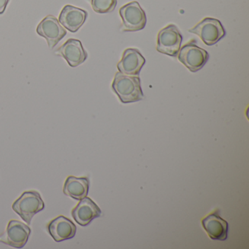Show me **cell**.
I'll use <instances>...</instances> for the list:
<instances>
[{"label":"cell","instance_id":"cell-1","mask_svg":"<svg viewBox=\"0 0 249 249\" xmlns=\"http://www.w3.org/2000/svg\"><path fill=\"white\" fill-rule=\"evenodd\" d=\"M112 89L123 103H135L144 98L141 80L138 76L117 72L113 79Z\"/></svg>","mask_w":249,"mask_h":249},{"label":"cell","instance_id":"cell-2","mask_svg":"<svg viewBox=\"0 0 249 249\" xmlns=\"http://www.w3.org/2000/svg\"><path fill=\"white\" fill-rule=\"evenodd\" d=\"M44 208V202L36 191L24 192L12 205L13 210L28 224H31L35 215Z\"/></svg>","mask_w":249,"mask_h":249},{"label":"cell","instance_id":"cell-3","mask_svg":"<svg viewBox=\"0 0 249 249\" xmlns=\"http://www.w3.org/2000/svg\"><path fill=\"white\" fill-rule=\"evenodd\" d=\"M189 32L196 35L207 46L215 45L226 35L221 23L213 18H204Z\"/></svg>","mask_w":249,"mask_h":249},{"label":"cell","instance_id":"cell-4","mask_svg":"<svg viewBox=\"0 0 249 249\" xmlns=\"http://www.w3.org/2000/svg\"><path fill=\"white\" fill-rule=\"evenodd\" d=\"M122 19V30L126 32L142 30L146 24L145 12L136 1L124 5L119 10Z\"/></svg>","mask_w":249,"mask_h":249},{"label":"cell","instance_id":"cell-5","mask_svg":"<svg viewBox=\"0 0 249 249\" xmlns=\"http://www.w3.org/2000/svg\"><path fill=\"white\" fill-rule=\"evenodd\" d=\"M182 43V35L174 24L160 30L157 37V52L170 56H177Z\"/></svg>","mask_w":249,"mask_h":249},{"label":"cell","instance_id":"cell-6","mask_svg":"<svg viewBox=\"0 0 249 249\" xmlns=\"http://www.w3.org/2000/svg\"><path fill=\"white\" fill-rule=\"evenodd\" d=\"M178 57L191 72H196L205 66L209 59V54L206 51L190 42L180 49Z\"/></svg>","mask_w":249,"mask_h":249},{"label":"cell","instance_id":"cell-7","mask_svg":"<svg viewBox=\"0 0 249 249\" xmlns=\"http://www.w3.org/2000/svg\"><path fill=\"white\" fill-rule=\"evenodd\" d=\"M30 234L31 229L28 226L17 220H11L4 234L0 236V242L16 249H21L27 244Z\"/></svg>","mask_w":249,"mask_h":249},{"label":"cell","instance_id":"cell-8","mask_svg":"<svg viewBox=\"0 0 249 249\" xmlns=\"http://www.w3.org/2000/svg\"><path fill=\"white\" fill-rule=\"evenodd\" d=\"M37 33L46 39L49 47L52 49L65 37L67 31L56 17L49 15L38 24Z\"/></svg>","mask_w":249,"mask_h":249},{"label":"cell","instance_id":"cell-9","mask_svg":"<svg viewBox=\"0 0 249 249\" xmlns=\"http://www.w3.org/2000/svg\"><path fill=\"white\" fill-rule=\"evenodd\" d=\"M56 54L63 57L72 68H76L84 63L88 57L82 43L76 39H69L55 52Z\"/></svg>","mask_w":249,"mask_h":249},{"label":"cell","instance_id":"cell-10","mask_svg":"<svg viewBox=\"0 0 249 249\" xmlns=\"http://www.w3.org/2000/svg\"><path fill=\"white\" fill-rule=\"evenodd\" d=\"M101 214L102 211L98 205L87 196L81 199L72 211L74 220L82 227L89 225L94 218H98Z\"/></svg>","mask_w":249,"mask_h":249},{"label":"cell","instance_id":"cell-11","mask_svg":"<svg viewBox=\"0 0 249 249\" xmlns=\"http://www.w3.org/2000/svg\"><path fill=\"white\" fill-rule=\"evenodd\" d=\"M87 17L88 13L87 11L68 5H65L62 9L59 15V21L61 25L63 26L68 31L75 33L84 25Z\"/></svg>","mask_w":249,"mask_h":249},{"label":"cell","instance_id":"cell-12","mask_svg":"<svg viewBox=\"0 0 249 249\" xmlns=\"http://www.w3.org/2000/svg\"><path fill=\"white\" fill-rule=\"evenodd\" d=\"M145 63V59L141 52L135 49L124 51L122 60L118 63L119 72L124 75L138 76Z\"/></svg>","mask_w":249,"mask_h":249},{"label":"cell","instance_id":"cell-13","mask_svg":"<svg viewBox=\"0 0 249 249\" xmlns=\"http://www.w3.org/2000/svg\"><path fill=\"white\" fill-rule=\"evenodd\" d=\"M48 230L55 241L62 242L73 238L76 234L77 228L69 218L59 215L49 223Z\"/></svg>","mask_w":249,"mask_h":249},{"label":"cell","instance_id":"cell-14","mask_svg":"<svg viewBox=\"0 0 249 249\" xmlns=\"http://www.w3.org/2000/svg\"><path fill=\"white\" fill-rule=\"evenodd\" d=\"M204 230L212 240L224 241L228 236L229 226L227 221L221 218L218 212L210 214L202 221Z\"/></svg>","mask_w":249,"mask_h":249},{"label":"cell","instance_id":"cell-15","mask_svg":"<svg viewBox=\"0 0 249 249\" xmlns=\"http://www.w3.org/2000/svg\"><path fill=\"white\" fill-rule=\"evenodd\" d=\"M89 180L88 178L69 176L64 184L63 192L67 196L76 200H81L88 195Z\"/></svg>","mask_w":249,"mask_h":249},{"label":"cell","instance_id":"cell-16","mask_svg":"<svg viewBox=\"0 0 249 249\" xmlns=\"http://www.w3.org/2000/svg\"><path fill=\"white\" fill-rule=\"evenodd\" d=\"M92 9L97 14L113 12L117 5V0H89Z\"/></svg>","mask_w":249,"mask_h":249},{"label":"cell","instance_id":"cell-17","mask_svg":"<svg viewBox=\"0 0 249 249\" xmlns=\"http://www.w3.org/2000/svg\"><path fill=\"white\" fill-rule=\"evenodd\" d=\"M9 1L10 0H0V15L5 12Z\"/></svg>","mask_w":249,"mask_h":249}]
</instances>
